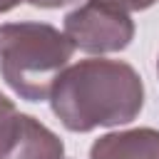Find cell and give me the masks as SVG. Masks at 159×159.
Here are the masks:
<instances>
[{"label":"cell","instance_id":"cell-1","mask_svg":"<svg viewBox=\"0 0 159 159\" xmlns=\"http://www.w3.org/2000/svg\"><path fill=\"white\" fill-rule=\"evenodd\" d=\"M50 104L70 132L119 127L144 107V84L137 70L122 60H80L55 82Z\"/></svg>","mask_w":159,"mask_h":159},{"label":"cell","instance_id":"cell-2","mask_svg":"<svg viewBox=\"0 0 159 159\" xmlns=\"http://www.w3.org/2000/svg\"><path fill=\"white\" fill-rule=\"evenodd\" d=\"M75 45L47 22L0 25V72L7 87L27 102L50 99L57 77L67 70Z\"/></svg>","mask_w":159,"mask_h":159},{"label":"cell","instance_id":"cell-3","mask_svg":"<svg viewBox=\"0 0 159 159\" xmlns=\"http://www.w3.org/2000/svg\"><path fill=\"white\" fill-rule=\"evenodd\" d=\"M75 50L89 55H107L124 50L134 37L129 12L112 0H87L65 17L62 30Z\"/></svg>","mask_w":159,"mask_h":159},{"label":"cell","instance_id":"cell-4","mask_svg":"<svg viewBox=\"0 0 159 159\" xmlns=\"http://www.w3.org/2000/svg\"><path fill=\"white\" fill-rule=\"evenodd\" d=\"M0 159H65V144L40 119L17 112L0 137Z\"/></svg>","mask_w":159,"mask_h":159},{"label":"cell","instance_id":"cell-5","mask_svg":"<svg viewBox=\"0 0 159 159\" xmlns=\"http://www.w3.org/2000/svg\"><path fill=\"white\" fill-rule=\"evenodd\" d=\"M89 159H159V132L149 127L109 132L89 147Z\"/></svg>","mask_w":159,"mask_h":159},{"label":"cell","instance_id":"cell-6","mask_svg":"<svg viewBox=\"0 0 159 159\" xmlns=\"http://www.w3.org/2000/svg\"><path fill=\"white\" fill-rule=\"evenodd\" d=\"M15 114H17V109H15L12 99H7V97L0 92V137H2V132L7 129V124L12 122Z\"/></svg>","mask_w":159,"mask_h":159},{"label":"cell","instance_id":"cell-7","mask_svg":"<svg viewBox=\"0 0 159 159\" xmlns=\"http://www.w3.org/2000/svg\"><path fill=\"white\" fill-rule=\"evenodd\" d=\"M112 2L122 5L124 10H147V7H152L157 0H112Z\"/></svg>","mask_w":159,"mask_h":159},{"label":"cell","instance_id":"cell-8","mask_svg":"<svg viewBox=\"0 0 159 159\" xmlns=\"http://www.w3.org/2000/svg\"><path fill=\"white\" fill-rule=\"evenodd\" d=\"M27 2L35 7H62V5H70L75 0H27Z\"/></svg>","mask_w":159,"mask_h":159},{"label":"cell","instance_id":"cell-9","mask_svg":"<svg viewBox=\"0 0 159 159\" xmlns=\"http://www.w3.org/2000/svg\"><path fill=\"white\" fill-rule=\"evenodd\" d=\"M17 2H20V0H0V12H7V10H12Z\"/></svg>","mask_w":159,"mask_h":159},{"label":"cell","instance_id":"cell-10","mask_svg":"<svg viewBox=\"0 0 159 159\" xmlns=\"http://www.w3.org/2000/svg\"><path fill=\"white\" fill-rule=\"evenodd\" d=\"M157 72H159V62H157Z\"/></svg>","mask_w":159,"mask_h":159}]
</instances>
